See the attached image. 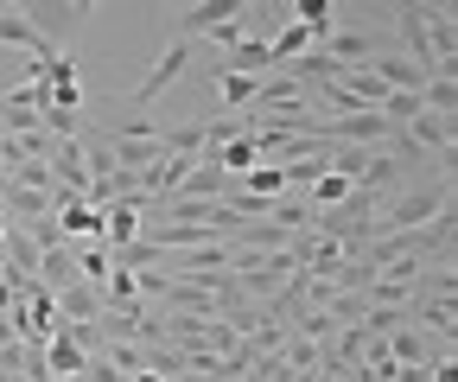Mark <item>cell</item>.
Segmentation results:
<instances>
[{"label":"cell","mask_w":458,"mask_h":382,"mask_svg":"<svg viewBox=\"0 0 458 382\" xmlns=\"http://www.w3.org/2000/svg\"><path fill=\"white\" fill-rule=\"evenodd\" d=\"M452 210V185L445 179H427V185H408V191H394L382 210H376V224L382 230H394V236H414V230H427L433 216H445Z\"/></svg>","instance_id":"cell-1"},{"label":"cell","mask_w":458,"mask_h":382,"mask_svg":"<svg viewBox=\"0 0 458 382\" xmlns=\"http://www.w3.org/2000/svg\"><path fill=\"white\" fill-rule=\"evenodd\" d=\"M185 71H191V45H185V38H172V45L159 51V58H153V71L128 89V108H153V102H159L172 83H179Z\"/></svg>","instance_id":"cell-2"},{"label":"cell","mask_w":458,"mask_h":382,"mask_svg":"<svg viewBox=\"0 0 458 382\" xmlns=\"http://www.w3.org/2000/svg\"><path fill=\"white\" fill-rule=\"evenodd\" d=\"M20 13L32 20V32H38L45 45L64 51V38H71V32H77L96 7H89V0H32V7H20Z\"/></svg>","instance_id":"cell-3"},{"label":"cell","mask_w":458,"mask_h":382,"mask_svg":"<svg viewBox=\"0 0 458 382\" xmlns=\"http://www.w3.org/2000/svg\"><path fill=\"white\" fill-rule=\"evenodd\" d=\"M414 140V153L427 159V166H452V140H458V122H445V115H414L408 128H401Z\"/></svg>","instance_id":"cell-4"},{"label":"cell","mask_w":458,"mask_h":382,"mask_svg":"<svg viewBox=\"0 0 458 382\" xmlns=\"http://www.w3.org/2000/svg\"><path fill=\"white\" fill-rule=\"evenodd\" d=\"M408 325H414V332H427L433 344H458V300H427V293H414V300H408Z\"/></svg>","instance_id":"cell-5"},{"label":"cell","mask_w":458,"mask_h":382,"mask_svg":"<svg viewBox=\"0 0 458 382\" xmlns=\"http://www.w3.org/2000/svg\"><path fill=\"white\" fill-rule=\"evenodd\" d=\"M394 32H401V58H408L414 71L445 77V71H439V58H433V45H427V26H420V7H414V0H408V7H394Z\"/></svg>","instance_id":"cell-6"},{"label":"cell","mask_w":458,"mask_h":382,"mask_svg":"<svg viewBox=\"0 0 458 382\" xmlns=\"http://www.w3.org/2000/svg\"><path fill=\"white\" fill-rule=\"evenodd\" d=\"M318 51H325V58L337 64V77H344V71H357V64H376V58H382V38H376V32H357V26H351V32H331V38H325Z\"/></svg>","instance_id":"cell-7"},{"label":"cell","mask_w":458,"mask_h":382,"mask_svg":"<svg viewBox=\"0 0 458 382\" xmlns=\"http://www.w3.org/2000/svg\"><path fill=\"white\" fill-rule=\"evenodd\" d=\"M0 45L26 51V64H51V58H57V45H45V38L32 32V20H26L20 7H0Z\"/></svg>","instance_id":"cell-8"},{"label":"cell","mask_w":458,"mask_h":382,"mask_svg":"<svg viewBox=\"0 0 458 382\" xmlns=\"http://www.w3.org/2000/svg\"><path fill=\"white\" fill-rule=\"evenodd\" d=\"M420 26H427V45H433L439 71L452 77V64H458V13L452 7H420Z\"/></svg>","instance_id":"cell-9"},{"label":"cell","mask_w":458,"mask_h":382,"mask_svg":"<svg viewBox=\"0 0 458 382\" xmlns=\"http://www.w3.org/2000/svg\"><path fill=\"white\" fill-rule=\"evenodd\" d=\"M242 7H249V0H198V7L179 20V38H185V45H198V38H210L223 20H236Z\"/></svg>","instance_id":"cell-10"},{"label":"cell","mask_w":458,"mask_h":382,"mask_svg":"<svg viewBox=\"0 0 458 382\" xmlns=\"http://www.w3.org/2000/svg\"><path fill=\"white\" fill-rule=\"evenodd\" d=\"M108 312V300H102V287H89V281H71L64 293H57V318L64 325H96Z\"/></svg>","instance_id":"cell-11"},{"label":"cell","mask_w":458,"mask_h":382,"mask_svg":"<svg viewBox=\"0 0 458 382\" xmlns=\"http://www.w3.org/2000/svg\"><path fill=\"white\" fill-rule=\"evenodd\" d=\"M57 230H64V242H102V210L71 198L64 210H57Z\"/></svg>","instance_id":"cell-12"},{"label":"cell","mask_w":458,"mask_h":382,"mask_svg":"<svg viewBox=\"0 0 458 382\" xmlns=\"http://www.w3.org/2000/svg\"><path fill=\"white\" fill-rule=\"evenodd\" d=\"M0 261H7V275H13V281H32V275H38V242L13 224L7 242H0Z\"/></svg>","instance_id":"cell-13"},{"label":"cell","mask_w":458,"mask_h":382,"mask_svg":"<svg viewBox=\"0 0 458 382\" xmlns=\"http://www.w3.org/2000/svg\"><path fill=\"white\" fill-rule=\"evenodd\" d=\"M369 71L382 77V89H408V96H420V83H427V71H414L408 58H401V51H382Z\"/></svg>","instance_id":"cell-14"},{"label":"cell","mask_w":458,"mask_h":382,"mask_svg":"<svg viewBox=\"0 0 458 382\" xmlns=\"http://www.w3.org/2000/svg\"><path fill=\"white\" fill-rule=\"evenodd\" d=\"M306 51H312V32H306L300 20H286V26L267 38V58H274V71H280V64H293V58H306Z\"/></svg>","instance_id":"cell-15"},{"label":"cell","mask_w":458,"mask_h":382,"mask_svg":"<svg viewBox=\"0 0 458 382\" xmlns=\"http://www.w3.org/2000/svg\"><path fill=\"white\" fill-rule=\"evenodd\" d=\"M216 96H223V115H242L255 102V77H236V71H216Z\"/></svg>","instance_id":"cell-16"},{"label":"cell","mask_w":458,"mask_h":382,"mask_svg":"<svg viewBox=\"0 0 458 382\" xmlns=\"http://www.w3.org/2000/svg\"><path fill=\"white\" fill-rule=\"evenodd\" d=\"M249 20H255V7H242V13H236V20H223V26H216V32H210V45H223V51H236V45H242V38H249Z\"/></svg>","instance_id":"cell-17"}]
</instances>
